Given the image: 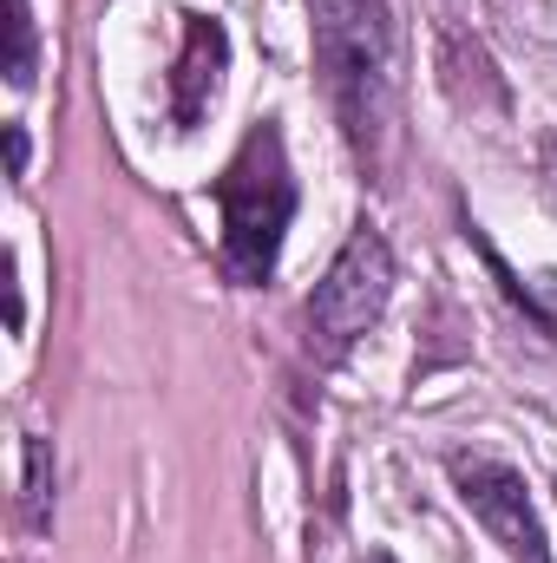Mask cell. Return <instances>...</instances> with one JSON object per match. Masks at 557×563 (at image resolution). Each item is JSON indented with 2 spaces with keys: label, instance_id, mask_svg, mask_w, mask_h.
<instances>
[{
  "label": "cell",
  "instance_id": "1",
  "mask_svg": "<svg viewBox=\"0 0 557 563\" xmlns=\"http://www.w3.org/2000/svg\"><path fill=\"white\" fill-rule=\"evenodd\" d=\"M315 20V73L341 119L361 177L387 184L401 139V33L387 0H308Z\"/></svg>",
  "mask_w": 557,
  "mask_h": 563
},
{
  "label": "cell",
  "instance_id": "2",
  "mask_svg": "<svg viewBox=\"0 0 557 563\" xmlns=\"http://www.w3.org/2000/svg\"><path fill=\"white\" fill-rule=\"evenodd\" d=\"M210 190L223 210V276L237 288H263L276 276L282 236L295 223V170H288L276 119H256L243 132L237 157L223 164V177Z\"/></svg>",
  "mask_w": 557,
  "mask_h": 563
},
{
  "label": "cell",
  "instance_id": "3",
  "mask_svg": "<svg viewBox=\"0 0 557 563\" xmlns=\"http://www.w3.org/2000/svg\"><path fill=\"white\" fill-rule=\"evenodd\" d=\"M394 295V250L381 243V230H354L341 243V256L328 263V276L315 282L308 308H302V328H308V354L315 361H341L387 308Z\"/></svg>",
  "mask_w": 557,
  "mask_h": 563
},
{
  "label": "cell",
  "instance_id": "4",
  "mask_svg": "<svg viewBox=\"0 0 557 563\" xmlns=\"http://www.w3.org/2000/svg\"><path fill=\"white\" fill-rule=\"evenodd\" d=\"M452 485H459V505L485 525V538L505 551L512 563H551V544H545V525L525 498V478L485 452H452L446 459Z\"/></svg>",
  "mask_w": 557,
  "mask_h": 563
},
{
  "label": "cell",
  "instance_id": "5",
  "mask_svg": "<svg viewBox=\"0 0 557 563\" xmlns=\"http://www.w3.org/2000/svg\"><path fill=\"white\" fill-rule=\"evenodd\" d=\"M223 66H230L223 20L217 13H184V53H177V73H171V125L177 132H197L204 125V112L217 106Z\"/></svg>",
  "mask_w": 557,
  "mask_h": 563
},
{
  "label": "cell",
  "instance_id": "6",
  "mask_svg": "<svg viewBox=\"0 0 557 563\" xmlns=\"http://www.w3.org/2000/svg\"><path fill=\"white\" fill-rule=\"evenodd\" d=\"M20 459H26V478H20V525H26V531H46V525H53V445H46L40 432H26Z\"/></svg>",
  "mask_w": 557,
  "mask_h": 563
},
{
  "label": "cell",
  "instance_id": "7",
  "mask_svg": "<svg viewBox=\"0 0 557 563\" xmlns=\"http://www.w3.org/2000/svg\"><path fill=\"white\" fill-rule=\"evenodd\" d=\"M466 243H472V250H479V256H485V269H492V276H499V288H505V295H512V301H518V308H525V314H532V321H545V328H557V288H545V295H538V288H532V282L518 276V269H512V263H505V256H499V250H492V236H485V230H479V223H466Z\"/></svg>",
  "mask_w": 557,
  "mask_h": 563
},
{
  "label": "cell",
  "instance_id": "8",
  "mask_svg": "<svg viewBox=\"0 0 557 563\" xmlns=\"http://www.w3.org/2000/svg\"><path fill=\"white\" fill-rule=\"evenodd\" d=\"M33 73H40V33H33V7H26V0H13V59H7V79L26 92V86H33Z\"/></svg>",
  "mask_w": 557,
  "mask_h": 563
},
{
  "label": "cell",
  "instance_id": "9",
  "mask_svg": "<svg viewBox=\"0 0 557 563\" xmlns=\"http://www.w3.org/2000/svg\"><path fill=\"white\" fill-rule=\"evenodd\" d=\"M7 157H13V177L26 170V132L20 125H7Z\"/></svg>",
  "mask_w": 557,
  "mask_h": 563
},
{
  "label": "cell",
  "instance_id": "10",
  "mask_svg": "<svg viewBox=\"0 0 557 563\" xmlns=\"http://www.w3.org/2000/svg\"><path fill=\"white\" fill-rule=\"evenodd\" d=\"M361 563H394V551H368Z\"/></svg>",
  "mask_w": 557,
  "mask_h": 563
},
{
  "label": "cell",
  "instance_id": "11",
  "mask_svg": "<svg viewBox=\"0 0 557 563\" xmlns=\"http://www.w3.org/2000/svg\"><path fill=\"white\" fill-rule=\"evenodd\" d=\"M551 170H557V151H551Z\"/></svg>",
  "mask_w": 557,
  "mask_h": 563
}]
</instances>
